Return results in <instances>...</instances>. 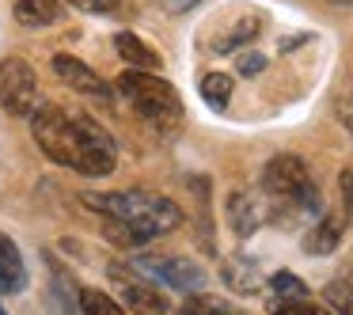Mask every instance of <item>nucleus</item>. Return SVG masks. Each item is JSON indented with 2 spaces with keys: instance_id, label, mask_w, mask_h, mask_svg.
<instances>
[{
  "instance_id": "obj_27",
  "label": "nucleus",
  "mask_w": 353,
  "mask_h": 315,
  "mask_svg": "<svg viewBox=\"0 0 353 315\" xmlns=\"http://www.w3.org/2000/svg\"><path fill=\"white\" fill-rule=\"evenodd\" d=\"M342 122H345V130H350V137H353V114H345Z\"/></svg>"
},
{
  "instance_id": "obj_15",
  "label": "nucleus",
  "mask_w": 353,
  "mask_h": 315,
  "mask_svg": "<svg viewBox=\"0 0 353 315\" xmlns=\"http://www.w3.org/2000/svg\"><path fill=\"white\" fill-rule=\"evenodd\" d=\"M16 23L27 31H42V27L57 23L61 16V0H16Z\"/></svg>"
},
{
  "instance_id": "obj_11",
  "label": "nucleus",
  "mask_w": 353,
  "mask_h": 315,
  "mask_svg": "<svg viewBox=\"0 0 353 315\" xmlns=\"http://www.w3.org/2000/svg\"><path fill=\"white\" fill-rule=\"evenodd\" d=\"M345 236V221L338 213H323L319 221L312 224V232L304 236V251L315 254V258H323V254L338 251V243H342Z\"/></svg>"
},
{
  "instance_id": "obj_18",
  "label": "nucleus",
  "mask_w": 353,
  "mask_h": 315,
  "mask_svg": "<svg viewBox=\"0 0 353 315\" xmlns=\"http://www.w3.org/2000/svg\"><path fill=\"white\" fill-rule=\"evenodd\" d=\"M266 292H270V300H300V296H312V292H307V285L300 281L292 270H277V274H270Z\"/></svg>"
},
{
  "instance_id": "obj_19",
  "label": "nucleus",
  "mask_w": 353,
  "mask_h": 315,
  "mask_svg": "<svg viewBox=\"0 0 353 315\" xmlns=\"http://www.w3.org/2000/svg\"><path fill=\"white\" fill-rule=\"evenodd\" d=\"M80 315H125V307L103 289H84L80 292Z\"/></svg>"
},
{
  "instance_id": "obj_2",
  "label": "nucleus",
  "mask_w": 353,
  "mask_h": 315,
  "mask_svg": "<svg viewBox=\"0 0 353 315\" xmlns=\"http://www.w3.org/2000/svg\"><path fill=\"white\" fill-rule=\"evenodd\" d=\"M80 205H88L92 213H99L103 221H118L141 239H160L168 232H175L183 224V209L179 201H171L168 194L156 190H141V186H130V190H84L80 194Z\"/></svg>"
},
{
  "instance_id": "obj_13",
  "label": "nucleus",
  "mask_w": 353,
  "mask_h": 315,
  "mask_svg": "<svg viewBox=\"0 0 353 315\" xmlns=\"http://www.w3.org/2000/svg\"><path fill=\"white\" fill-rule=\"evenodd\" d=\"M114 50H118V57H122L130 69H141V72H156V69H160V54H156L148 42H141L133 31H118L114 34Z\"/></svg>"
},
{
  "instance_id": "obj_6",
  "label": "nucleus",
  "mask_w": 353,
  "mask_h": 315,
  "mask_svg": "<svg viewBox=\"0 0 353 315\" xmlns=\"http://www.w3.org/2000/svg\"><path fill=\"white\" fill-rule=\"evenodd\" d=\"M0 107L16 118H31L39 110V72L23 57L0 61Z\"/></svg>"
},
{
  "instance_id": "obj_17",
  "label": "nucleus",
  "mask_w": 353,
  "mask_h": 315,
  "mask_svg": "<svg viewBox=\"0 0 353 315\" xmlns=\"http://www.w3.org/2000/svg\"><path fill=\"white\" fill-rule=\"evenodd\" d=\"M232 88H236V80L228 72H209V77H201V99H205V107L224 110L232 103Z\"/></svg>"
},
{
  "instance_id": "obj_28",
  "label": "nucleus",
  "mask_w": 353,
  "mask_h": 315,
  "mask_svg": "<svg viewBox=\"0 0 353 315\" xmlns=\"http://www.w3.org/2000/svg\"><path fill=\"white\" fill-rule=\"evenodd\" d=\"M0 315H8V312H4V307H0Z\"/></svg>"
},
{
  "instance_id": "obj_16",
  "label": "nucleus",
  "mask_w": 353,
  "mask_h": 315,
  "mask_svg": "<svg viewBox=\"0 0 353 315\" xmlns=\"http://www.w3.org/2000/svg\"><path fill=\"white\" fill-rule=\"evenodd\" d=\"M179 315H247V312H243V307H236V304H228V300H221V296L190 292L186 304L179 307Z\"/></svg>"
},
{
  "instance_id": "obj_23",
  "label": "nucleus",
  "mask_w": 353,
  "mask_h": 315,
  "mask_svg": "<svg viewBox=\"0 0 353 315\" xmlns=\"http://www.w3.org/2000/svg\"><path fill=\"white\" fill-rule=\"evenodd\" d=\"M72 4L84 12H114L118 8V0H72Z\"/></svg>"
},
{
  "instance_id": "obj_20",
  "label": "nucleus",
  "mask_w": 353,
  "mask_h": 315,
  "mask_svg": "<svg viewBox=\"0 0 353 315\" xmlns=\"http://www.w3.org/2000/svg\"><path fill=\"white\" fill-rule=\"evenodd\" d=\"M270 315H334L327 304H315L312 296H300V300H270Z\"/></svg>"
},
{
  "instance_id": "obj_25",
  "label": "nucleus",
  "mask_w": 353,
  "mask_h": 315,
  "mask_svg": "<svg viewBox=\"0 0 353 315\" xmlns=\"http://www.w3.org/2000/svg\"><path fill=\"white\" fill-rule=\"evenodd\" d=\"M163 4H168L171 12H190L194 4H198V0H163Z\"/></svg>"
},
{
  "instance_id": "obj_14",
  "label": "nucleus",
  "mask_w": 353,
  "mask_h": 315,
  "mask_svg": "<svg viewBox=\"0 0 353 315\" xmlns=\"http://www.w3.org/2000/svg\"><path fill=\"white\" fill-rule=\"evenodd\" d=\"M262 23H266V19H262L259 12H251V16L236 19V23H232L228 31L213 39V50H216V54H236L239 46H247V42L259 39V34H262Z\"/></svg>"
},
{
  "instance_id": "obj_26",
  "label": "nucleus",
  "mask_w": 353,
  "mask_h": 315,
  "mask_svg": "<svg viewBox=\"0 0 353 315\" xmlns=\"http://www.w3.org/2000/svg\"><path fill=\"white\" fill-rule=\"evenodd\" d=\"M330 4H338V8H353V0H330Z\"/></svg>"
},
{
  "instance_id": "obj_9",
  "label": "nucleus",
  "mask_w": 353,
  "mask_h": 315,
  "mask_svg": "<svg viewBox=\"0 0 353 315\" xmlns=\"http://www.w3.org/2000/svg\"><path fill=\"white\" fill-rule=\"evenodd\" d=\"M50 69H54V77L61 80L65 88H72V92H80V95H92V99H107L110 95V88L103 84L99 72H92L88 61H80V57H72V54H54Z\"/></svg>"
},
{
  "instance_id": "obj_21",
  "label": "nucleus",
  "mask_w": 353,
  "mask_h": 315,
  "mask_svg": "<svg viewBox=\"0 0 353 315\" xmlns=\"http://www.w3.org/2000/svg\"><path fill=\"white\" fill-rule=\"evenodd\" d=\"M323 300L334 315H353V285L350 281H330L323 289Z\"/></svg>"
},
{
  "instance_id": "obj_3",
  "label": "nucleus",
  "mask_w": 353,
  "mask_h": 315,
  "mask_svg": "<svg viewBox=\"0 0 353 315\" xmlns=\"http://www.w3.org/2000/svg\"><path fill=\"white\" fill-rule=\"evenodd\" d=\"M118 92L122 99L137 110L145 122H152L156 130H175L183 122V99L179 92L156 72H141V69H125L118 77Z\"/></svg>"
},
{
  "instance_id": "obj_24",
  "label": "nucleus",
  "mask_w": 353,
  "mask_h": 315,
  "mask_svg": "<svg viewBox=\"0 0 353 315\" xmlns=\"http://www.w3.org/2000/svg\"><path fill=\"white\" fill-rule=\"evenodd\" d=\"M342 198H345V209L353 213V167L342 171Z\"/></svg>"
},
{
  "instance_id": "obj_8",
  "label": "nucleus",
  "mask_w": 353,
  "mask_h": 315,
  "mask_svg": "<svg viewBox=\"0 0 353 315\" xmlns=\"http://www.w3.org/2000/svg\"><path fill=\"white\" fill-rule=\"evenodd\" d=\"M266 216H270V205L259 190H232L228 201H224V221L239 239H251L266 224Z\"/></svg>"
},
{
  "instance_id": "obj_4",
  "label": "nucleus",
  "mask_w": 353,
  "mask_h": 315,
  "mask_svg": "<svg viewBox=\"0 0 353 315\" xmlns=\"http://www.w3.org/2000/svg\"><path fill=\"white\" fill-rule=\"evenodd\" d=\"M262 190L277 201H289V205H312L315 198V186H312V171L307 163L300 160L296 152H277L274 160H266L262 167Z\"/></svg>"
},
{
  "instance_id": "obj_22",
  "label": "nucleus",
  "mask_w": 353,
  "mask_h": 315,
  "mask_svg": "<svg viewBox=\"0 0 353 315\" xmlns=\"http://www.w3.org/2000/svg\"><path fill=\"white\" fill-rule=\"evenodd\" d=\"M236 69H239V77H259V72L266 69V57L262 54H239Z\"/></svg>"
},
{
  "instance_id": "obj_10",
  "label": "nucleus",
  "mask_w": 353,
  "mask_h": 315,
  "mask_svg": "<svg viewBox=\"0 0 353 315\" xmlns=\"http://www.w3.org/2000/svg\"><path fill=\"white\" fill-rule=\"evenodd\" d=\"M221 281L228 285L232 292H239V296H254L259 289H266V277L259 274V262L247 258V254H232V258H224Z\"/></svg>"
},
{
  "instance_id": "obj_1",
  "label": "nucleus",
  "mask_w": 353,
  "mask_h": 315,
  "mask_svg": "<svg viewBox=\"0 0 353 315\" xmlns=\"http://www.w3.org/2000/svg\"><path fill=\"white\" fill-rule=\"evenodd\" d=\"M31 133L50 160L72 167L84 179H107L118 163L114 137L84 114H69L61 107L39 103V110L31 114Z\"/></svg>"
},
{
  "instance_id": "obj_5",
  "label": "nucleus",
  "mask_w": 353,
  "mask_h": 315,
  "mask_svg": "<svg viewBox=\"0 0 353 315\" xmlns=\"http://www.w3.org/2000/svg\"><path fill=\"white\" fill-rule=\"evenodd\" d=\"M110 281L118 285V304L133 315H171V300L163 296V289H156L141 270H133L130 262H110L107 266Z\"/></svg>"
},
{
  "instance_id": "obj_12",
  "label": "nucleus",
  "mask_w": 353,
  "mask_h": 315,
  "mask_svg": "<svg viewBox=\"0 0 353 315\" xmlns=\"http://www.w3.org/2000/svg\"><path fill=\"white\" fill-rule=\"evenodd\" d=\"M27 285V266L19 247L12 243L8 232H0V292H19Z\"/></svg>"
},
{
  "instance_id": "obj_7",
  "label": "nucleus",
  "mask_w": 353,
  "mask_h": 315,
  "mask_svg": "<svg viewBox=\"0 0 353 315\" xmlns=\"http://www.w3.org/2000/svg\"><path fill=\"white\" fill-rule=\"evenodd\" d=\"M133 270H141L148 281H160V285L179 289V292H201L209 281L205 270L194 258H183V254H137Z\"/></svg>"
}]
</instances>
